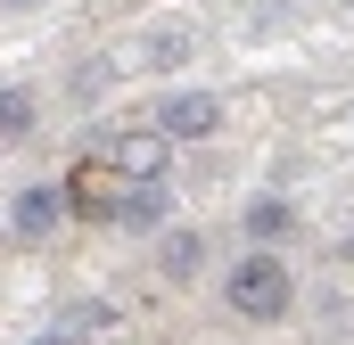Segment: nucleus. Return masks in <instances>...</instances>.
<instances>
[{
    "label": "nucleus",
    "mask_w": 354,
    "mask_h": 345,
    "mask_svg": "<svg viewBox=\"0 0 354 345\" xmlns=\"http://www.w3.org/2000/svg\"><path fill=\"white\" fill-rule=\"evenodd\" d=\"M33 345H83V329H66V321H50V329H41Z\"/></svg>",
    "instance_id": "9d476101"
},
{
    "label": "nucleus",
    "mask_w": 354,
    "mask_h": 345,
    "mask_svg": "<svg viewBox=\"0 0 354 345\" xmlns=\"http://www.w3.org/2000/svg\"><path fill=\"white\" fill-rule=\"evenodd\" d=\"M239 230H248V247H280V239L297 230V206H288V197H248V206H239Z\"/></svg>",
    "instance_id": "0eeeda50"
},
{
    "label": "nucleus",
    "mask_w": 354,
    "mask_h": 345,
    "mask_svg": "<svg viewBox=\"0 0 354 345\" xmlns=\"http://www.w3.org/2000/svg\"><path fill=\"white\" fill-rule=\"evenodd\" d=\"M189 50H198L189 25H149V33L132 41V66H189Z\"/></svg>",
    "instance_id": "6e6552de"
},
{
    "label": "nucleus",
    "mask_w": 354,
    "mask_h": 345,
    "mask_svg": "<svg viewBox=\"0 0 354 345\" xmlns=\"http://www.w3.org/2000/svg\"><path fill=\"white\" fill-rule=\"evenodd\" d=\"M223 304H231V321H248V329H280L288 313H297V271L280 263V247H248V255L223 271Z\"/></svg>",
    "instance_id": "f257e3e1"
},
{
    "label": "nucleus",
    "mask_w": 354,
    "mask_h": 345,
    "mask_svg": "<svg viewBox=\"0 0 354 345\" xmlns=\"http://www.w3.org/2000/svg\"><path fill=\"white\" fill-rule=\"evenodd\" d=\"M99 214L115 230H132V239H157L174 222V189L165 181H115V197H99Z\"/></svg>",
    "instance_id": "7ed1b4c3"
},
{
    "label": "nucleus",
    "mask_w": 354,
    "mask_h": 345,
    "mask_svg": "<svg viewBox=\"0 0 354 345\" xmlns=\"http://www.w3.org/2000/svg\"><path fill=\"white\" fill-rule=\"evenodd\" d=\"M33 124H41V99L25 83H0V140H25Z\"/></svg>",
    "instance_id": "1a4fd4ad"
},
{
    "label": "nucleus",
    "mask_w": 354,
    "mask_h": 345,
    "mask_svg": "<svg viewBox=\"0 0 354 345\" xmlns=\"http://www.w3.org/2000/svg\"><path fill=\"white\" fill-rule=\"evenodd\" d=\"M0 8H33V0H0Z\"/></svg>",
    "instance_id": "9b49d317"
},
{
    "label": "nucleus",
    "mask_w": 354,
    "mask_h": 345,
    "mask_svg": "<svg viewBox=\"0 0 354 345\" xmlns=\"http://www.w3.org/2000/svg\"><path fill=\"white\" fill-rule=\"evenodd\" d=\"M149 124H157L174 148H181V140H214V132H223V99H214L206 83H174V90H157Z\"/></svg>",
    "instance_id": "f03ea898"
},
{
    "label": "nucleus",
    "mask_w": 354,
    "mask_h": 345,
    "mask_svg": "<svg viewBox=\"0 0 354 345\" xmlns=\"http://www.w3.org/2000/svg\"><path fill=\"white\" fill-rule=\"evenodd\" d=\"M149 263H157L165 288H198V271H206V230H198V222H165V230L149 239Z\"/></svg>",
    "instance_id": "39448f33"
},
{
    "label": "nucleus",
    "mask_w": 354,
    "mask_h": 345,
    "mask_svg": "<svg viewBox=\"0 0 354 345\" xmlns=\"http://www.w3.org/2000/svg\"><path fill=\"white\" fill-rule=\"evenodd\" d=\"M346 8H354V0H346Z\"/></svg>",
    "instance_id": "ddd939ff"
},
{
    "label": "nucleus",
    "mask_w": 354,
    "mask_h": 345,
    "mask_svg": "<svg viewBox=\"0 0 354 345\" xmlns=\"http://www.w3.org/2000/svg\"><path fill=\"white\" fill-rule=\"evenodd\" d=\"M346 255H354V239H346Z\"/></svg>",
    "instance_id": "f8f14e48"
},
{
    "label": "nucleus",
    "mask_w": 354,
    "mask_h": 345,
    "mask_svg": "<svg viewBox=\"0 0 354 345\" xmlns=\"http://www.w3.org/2000/svg\"><path fill=\"white\" fill-rule=\"evenodd\" d=\"M165 157H174V140L149 124V132H115L107 140V165L124 172V181H165Z\"/></svg>",
    "instance_id": "423d86ee"
},
{
    "label": "nucleus",
    "mask_w": 354,
    "mask_h": 345,
    "mask_svg": "<svg viewBox=\"0 0 354 345\" xmlns=\"http://www.w3.org/2000/svg\"><path fill=\"white\" fill-rule=\"evenodd\" d=\"M66 206H75V197H66L58 181H25V189L8 197V239H25V247H41V239H50V230L66 222Z\"/></svg>",
    "instance_id": "20e7f679"
}]
</instances>
